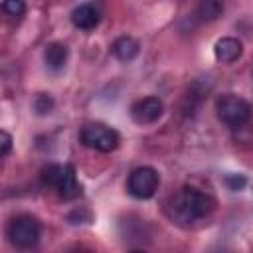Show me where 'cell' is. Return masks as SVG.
Returning <instances> with one entry per match:
<instances>
[{"mask_svg":"<svg viewBox=\"0 0 253 253\" xmlns=\"http://www.w3.org/2000/svg\"><path fill=\"white\" fill-rule=\"evenodd\" d=\"M223 12V2L221 0H200V4L196 6V20L198 22H213L221 16Z\"/></svg>","mask_w":253,"mask_h":253,"instance_id":"cell-12","label":"cell"},{"mask_svg":"<svg viewBox=\"0 0 253 253\" xmlns=\"http://www.w3.org/2000/svg\"><path fill=\"white\" fill-rule=\"evenodd\" d=\"M79 140L89 146V148H95L99 152H113L119 142H121V136L115 128L103 125V123H89L81 128L79 132Z\"/></svg>","mask_w":253,"mask_h":253,"instance_id":"cell-3","label":"cell"},{"mask_svg":"<svg viewBox=\"0 0 253 253\" xmlns=\"http://www.w3.org/2000/svg\"><path fill=\"white\" fill-rule=\"evenodd\" d=\"M241 53H243V43L237 38H231V36L219 38L213 45V55L221 63H233L241 57Z\"/></svg>","mask_w":253,"mask_h":253,"instance_id":"cell-7","label":"cell"},{"mask_svg":"<svg viewBox=\"0 0 253 253\" xmlns=\"http://www.w3.org/2000/svg\"><path fill=\"white\" fill-rule=\"evenodd\" d=\"M158 184H160L158 172L152 166H140V168H134L128 174L126 190L136 200H148V198H152L156 194Z\"/></svg>","mask_w":253,"mask_h":253,"instance_id":"cell-5","label":"cell"},{"mask_svg":"<svg viewBox=\"0 0 253 253\" xmlns=\"http://www.w3.org/2000/svg\"><path fill=\"white\" fill-rule=\"evenodd\" d=\"M101 14L93 4H81L71 12V22L79 30H93L99 26Z\"/></svg>","mask_w":253,"mask_h":253,"instance_id":"cell-9","label":"cell"},{"mask_svg":"<svg viewBox=\"0 0 253 253\" xmlns=\"http://www.w3.org/2000/svg\"><path fill=\"white\" fill-rule=\"evenodd\" d=\"M32 107H34L36 115L45 117V115H49L53 111V99L47 93H38L36 99H34V103H32Z\"/></svg>","mask_w":253,"mask_h":253,"instance_id":"cell-14","label":"cell"},{"mask_svg":"<svg viewBox=\"0 0 253 253\" xmlns=\"http://www.w3.org/2000/svg\"><path fill=\"white\" fill-rule=\"evenodd\" d=\"M2 10L10 18H22L24 12H26V2L24 0H4L2 2Z\"/></svg>","mask_w":253,"mask_h":253,"instance_id":"cell-15","label":"cell"},{"mask_svg":"<svg viewBox=\"0 0 253 253\" xmlns=\"http://www.w3.org/2000/svg\"><path fill=\"white\" fill-rule=\"evenodd\" d=\"M10 148H12V136H10V132L2 130L0 132V154L2 156H8L10 154Z\"/></svg>","mask_w":253,"mask_h":253,"instance_id":"cell-17","label":"cell"},{"mask_svg":"<svg viewBox=\"0 0 253 253\" xmlns=\"http://www.w3.org/2000/svg\"><path fill=\"white\" fill-rule=\"evenodd\" d=\"M63 166L65 164H47L45 168H42V182L45 186H51L55 188L61 180V174H63Z\"/></svg>","mask_w":253,"mask_h":253,"instance_id":"cell-13","label":"cell"},{"mask_svg":"<svg viewBox=\"0 0 253 253\" xmlns=\"http://www.w3.org/2000/svg\"><path fill=\"white\" fill-rule=\"evenodd\" d=\"M67 57H69V49H67L65 43L51 42V43H47L45 49H43V61H45V65H47L51 71L63 69V65L67 63Z\"/></svg>","mask_w":253,"mask_h":253,"instance_id":"cell-10","label":"cell"},{"mask_svg":"<svg viewBox=\"0 0 253 253\" xmlns=\"http://www.w3.org/2000/svg\"><path fill=\"white\" fill-rule=\"evenodd\" d=\"M215 113L223 125H227L231 128H239L249 121L251 105L243 97H237L233 93H225L215 101Z\"/></svg>","mask_w":253,"mask_h":253,"instance_id":"cell-2","label":"cell"},{"mask_svg":"<svg viewBox=\"0 0 253 253\" xmlns=\"http://www.w3.org/2000/svg\"><path fill=\"white\" fill-rule=\"evenodd\" d=\"M55 190L63 200H77L83 194V188L77 182V174H75L73 164H65L63 166V174H61V180L55 186Z\"/></svg>","mask_w":253,"mask_h":253,"instance_id":"cell-8","label":"cell"},{"mask_svg":"<svg viewBox=\"0 0 253 253\" xmlns=\"http://www.w3.org/2000/svg\"><path fill=\"white\" fill-rule=\"evenodd\" d=\"M215 202L211 196L198 192L194 188H182L176 192L168 202V215L172 221H176L182 227L196 225L198 221L210 217L213 211Z\"/></svg>","mask_w":253,"mask_h":253,"instance_id":"cell-1","label":"cell"},{"mask_svg":"<svg viewBox=\"0 0 253 253\" xmlns=\"http://www.w3.org/2000/svg\"><path fill=\"white\" fill-rule=\"evenodd\" d=\"M164 113V103L158 97H142L132 103L130 117L136 125H152Z\"/></svg>","mask_w":253,"mask_h":253,"instance_id":"cell-6","label":"cell"},{"mask_svg":"<svg viewBox=\"0 0 253 253\" xmlns=\"http://www.w3.org/2000/svg\"><path fill=\"white\" fill-rule=\"evenodd\" d=\"M245 184H247V178H245L243 174H227V176H225V186H227L231 192L243 190Z\"/></svg>","mask_w":253,"mask_h":253,"instance_id":"cell-16","label":"cell"},{"mask_svg":"<svg viewBox=\"0 0 253 253\" xmlns=\"http://www.w3.org/2000/svg\"><path fill=\"white\" fill-rule=\"evenodd\" d=\"M10 243L18 249H28L40 239V223L32 215H16L6 229Z\"/></svg>","mask_w":253,"mask_h":253,"instance_id":"cell-4","label":"cell"},{"mask_svg":"<svg viewBox=\"0 0 253 253\" xmlns=\"http://www.w3.org/2000/svg\"><path fill=\"white\" fill-rule=\"evenodd\" d=\"M111 51H113V55H115L119 61H132V59L138 55L140 45H138V42H136L134 38H130V36H121V38H117V40L113 42Z\"/></svg>","mask_w":253,"mask_h":253,"instance_id":"cell-11","label":"cell"}]
</instances>
